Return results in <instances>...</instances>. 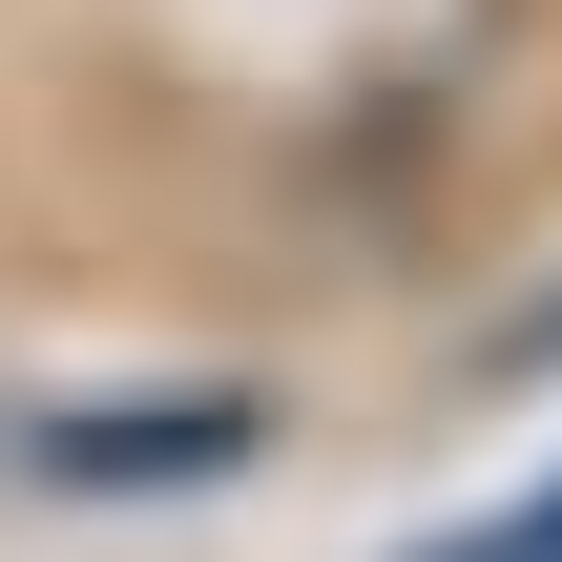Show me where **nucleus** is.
<instances>
[{"mask_svg":"<svg viewBox=\"0 0 562 562\" xmlns=\"http://www.w3.org/2000/svg\"><path fill=\"white\" fill-rule=\"evenodd\" d=\"M42 459H63V480H229V459H250V396H167V417H63Z\"/></svg>","mask_w":562,"mask_h":562,"instance_id":"1","label":"nucleus"},{"mask_svg":"<svg viewBox=\"0 0 562 562\" xmlns=\"http://www.w3.org/2000/svg\"><path fill=\"white\" fill-rule=\"evenodd\" d=\"M521 355H562V313H542V334H521Z\"/></svg>","mask_w":562,"mask_h":562,"instance_id":"2","label":"nucleus"}]
</instances>
